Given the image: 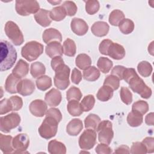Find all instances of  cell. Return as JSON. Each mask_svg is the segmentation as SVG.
Instances as JSON below:
<instances>
[{
  "label": "cell",
  "mask_w": 154,
  "mask_h": 154,
  "mask_svg": "<svg viewBox=\"0 0 154 154\" xmlns=\"http://www.w3.org/2000/svg\"><path fill=\"white\" fill-rule=\"evenodd\" d=\"M0 58V70L1 72L11 69L16 61V50L14 46L7 40H1Z\"/></svg>",
  "instance_id": "obj_1"
},
{
  "label": "cell",
  "mask_w": 154,
  "mask_h": 154,
  "mask_svg": "<svg viewBox=\"0 0 154 154\" xmlns=\"http://www.w3.org/2000/svg\"><path fill=\"white\" fill-rule=\"evenodd\" d=\"M55 76L54 78V85L60 90H65L70 84L69 75L70 69L64 63L58 66L55 70Z\"/></svg>",
  "instance_id": "obj_2"
},
{
  "label": "cell",
  "mask_w": 154,
  "mask_h": 154,
  "mask_svg": "<svg viewBox=\"0 0 154 154\" xmlns=\"http://www.w3.org/2000/svg\"><path fill=\"white\" fill-rule=\"evenodd\" d=\"M43 52V45L36 41L27 42L21 49L22 56L29 62L37 59Z\"/></svg>",
  "instance_id": "obj_3"
},
{
  "label": "cell",
  "mask_w": 154,
  "mask_h": 154,
  "mask_svg": "<svg viewBox=\"0 0 154 154\" xmlns=\"http://www.w3.org/2000/svg\"><path fill=\"white\" fill-rule=\"evenodd\" d=\"M58 123L54 117L46 116L38 129L40 135L47 140L55 137L57 132Z\"/></svg>",
  "instance_id": "obj_4"
},
{
  "label": "cell",
  "mask_w": 154,
  "mask_h": 154,
  "mask_svg": "<svg viewBox=\"0 0 154 154\" xmlns=\"http://www.w3.org/2000/svg\"><path fill=\"white\" fill-rule=\"evenodd\" d=\"M15 9L17 14L25 16L31 14H36L40 10V5L37 1H16Z\"/></svg>",
  "instance_id": "obj_5"
},
{
  "label": "cell",
  "mask_w": 154,
  "mask_h": 154,
  "mask_svg": "<svg viewBox=\"0 0 154 154\" xmlns=\"http://www.w3.org/2000/svg\"><path fill=\"white\" fill-rule=\"evenodd\" d=\"M129 87L135 93L139 94L142 98L149 99L152 96V90L137 75L132 78L129 82Z\"/></svg>",
  "instance_id": "obj_6"
},
{
  "label": "cell",
  "mask_w": 154,
  "mask_h": 154,
  "mask_svg": "<svg viewBox=\"0 0 154 154\" xmlns=\"http://www.w3.org/2000/svg\"><path fill=\"white\" fill-rule=\"evenodd\" d=\"M98 132V140L100 143L109 145L114 137L112 123L106 120L100 122L96 129Z\"/></svg>",
  "instance_id": "obj_7"
},
{
  "label": "cell",
  "mask_w": 154,
  "mask_h": 154,
  "mask_svg": "<svg viewBox=\"0 0 154 154\" xmlns=\"http://www.w3.org/2000/svg\"><path fill=\"white\" fill-rule=\"evenodd\" d=\"M7 36L16 46L22 45L24 42L23 35L18 25L13 21L6 22L4 28Z\"/></svg>",
  "instance_id": "obj_8"
},
{
  "label": "cell",
  "mask_w": 154,
  "mask_h": 154,
  "mask_svg": "<svg viewBox=\"0 0 154 154\" xmlns=\"http://www.w3.org/2000/svg\"><path fill=\"white\" fill-rule=\"evenodd\" d=\"M20 123V117L18 113L11 112L2 116L0 119V130L4 133H8L12 129L18 126Z\"/></svg>",
  "instance_id": "obj_9"
},
{
  "label": "cell",
  "mask_w": 154,
  "mask_h": 154,
  "mask_svg": "<svg viewBox=\"0 0 154 154\" xmlns=\"http://www.w3.org/2000/svg\"><path fill=\"white\" fill-rule=\"evenodd\" d=\"M96 132L94 129H87L79 138V146L81 149L90 150L92 149L96 143Z\"/></svg>",
  "instance_id": "obj_10"
},
{
  "label": "cell",
  "mask_w": 154,
  "mask_h": 154,
  "mask_svg": "<svg viewBox=\"0 0 154 154\" xmlns=\"http://www.w3.org/2000/svg\"><path fill=\"white\" fill-rule=\"evenodd\" d=\"M12 144L15 151L13 153H28L26 152L29 144V138L27 134H19L13 138Z\"/></svg>",
  "instance_id": "obj_11"
},
{
  "label": "cell",
  "mask_w": 154,
  "mask_h": 154,
  "mask_svg": "<svg viewBox=\"0 0 154 154\" xmlns=\"http://www.w3.org/2000/svg\"><path fill=\"white\" fill-rule=\"evenodd\" d=\"M29 108L32 115L35 117H42L46 114L48 106L45 101L41 99H36L31 102Z\"/></svg>",
  "instance_id": "obj_12"
},
{
  "label": "cell",
  "mask_w": 154,
  "mask_h": 154,
  "mask_svg": "<svg viewBox=\"0 0 154 154\" xmlns=\"http://www.w3.org/2000/svg\"><path fill=\"white\" fill-rule=\"evenodd\" d=\"M70 27L72 31L78 35H85L88 29V26L86 22L82 19L77 17L72 19Z\"/></svg>",
  "instance_id": "obj_13"
},
{
  "label": "cell",
  "mask_w": 154,
  "mask_h": 154,
  "mask_svg": "<svg viewBox=\"0 0 154 154\" xmlns=\"http://www.w3.org/2000/svg\"><path fill=\"white\" fill-rule=\"evenodd\" d=\"M17 93L23 96L31 95L35 90L34 83L29 79L21 80L17 87Z\"/></svg>",
  "instance_id": "obj_14"
},
{
  "label": "cell",
  "mask_w": 154,
  "mask_h": 154,
  "mask_svg": "<svg viewBox=\"0 0 154 154\" xmlns=\"http://www.w3.org/2000/svg\"><path fill=\"white\" fill-rule=\"evenodd\" d=\"M62 99L61 92L56 88H52L47 92L45 96V100L50 106H58Z\"/></svg>",
  "instance_id": "obj_15"
},
{
  "label": "cell",
  "mask_w": 154,
  "mask_h": 154,
  "mask_svg": "<svg viewBox=\"0 0 154 154\" xmlns=\"http://www.w3.org/2000/svg\"><path fill=\"white\" fill-rule=\"evenodd\" d=\"M42 38L43 42L46 44L52 42H61L62 41V35L60 32L57 29L50 28L43 31Z\"/></svg>",
  "instance_id": "obj_16"
},
{
  "label": "cell",
  "mask_w": 154,
  "mask_h": 154,
  "mask_svg": "<svg viewBox=\"0 0 154 154\" xmlns=\"http://www.w3.org/2000/svg\"><path fill=\"white\" fill-rule=\"evenodd\" d=\"M45 52L47 55L53 58L55 57H61L64 53L63 47L58 42H52L48 43L45 48Z\"/></svg>",
  "instance_id": "obj_17"
},
{
  "label": "cell",
  "mask_w": 154,
  "mask_h": 154,
  "mask_svg": "<svg viewBox=\"0 0 154 154\" xmlns=\"http://www.w3.org/2000/svg\"><path fill=\"white\" fill-rule=\"evenodd\" d=\"M125 50L123 46L112 42L108 48L107 55L115 60H121L125 57Z\"/></svg>",
  "instance_id": "obj_18"
},
{
  "label": "cell",
  "mask_w": 154,
  "mask_h": 154,
  "mask_svg": "<svg viewBox=\"0 0 154 154\" xmlns=\"http://www.w3.org/2000/svg\"><path fill=\"white\" fill-rule=\"evenodd\" d=\"M34 19L37 23L43 27L48 26L52 22V19L50 17V11L42 8L40 9L39 11L35 14Z\"/></svg>",
  "instance_id": "obj_19"
},
{
  "label": "cell",
  "mask_w": 154,
  "mask_h": 154,
  "mask_svg": "<svg viewBox=\"0 0 154 154\" xmlns=\"http://www.w3.org/2000/svg\"><path fill=\"white\" fill-rule=\"evenodd\" d=\"M109 29V26L106 22L97 21L93 24L91 31L92 33L97 37H103L108 34Z\"/></svg>",
  "instance_id": "obj_20"
},
{
  "label": "cell",
  "mask_w": 154,
  "mask_h": 154,
  "mask_svg": "<svg viewBox=\"0 0 154 154\" xmlns=\"http://www.w3.org/2000/svg\"><path fill=\"white\" fill-rule=\"evenodd\" d=\"M83 129L82 120L79 119H72L66 126L67 133L71 136L78 135Z\"/></svg>",
  "instance_id": "obj_21"
},
{
  "label": "cell",
  "mask_w": 154,
  "mask_h": 154,
  "mask_svg": "<svg viewBox=\"0 0 154 154\" xmlns=\"http://www.w3.org/2000/svg\"><path fill=\"white\" fill-rule=\"evenodd\" d=\"M20 79L21 78L16 76L13 73L10 74L7 76L5 81V90L11 94H14L17 93V87L19 82L21 81Z\"/></svg>",
  "instance_id": "obj_22"
},
{
  "label": "cell",
  "mask_w": 154,
  "mask_h": 154,
  "mask_svg": "<svg viewBox=\"0 0 154 154\" xmlns=\"http://www.w3.org/2000/svg\"><path fill=\"white\" fill-rule=\"evenodd\" d=\"M29 72V64L25 61L20 59L18 61L16 65L12 70L13 73L16 76L22 78L25 77Z\"/></svg>",
  "instance_id": "obj_23"
},
{
  "label": "cell",
  "mask_w": 154,
  "mask_h": 154,
  "mask_svg": "<svg viewBox=\"0 0 154 154\" xmlns=\"http://www.w3.org/2000/svg\"><path fill=\"white\" fill-rule=\"evenodd\" d=\"M12 140L11 136L0 134V149L4 153H13L14 149L13 147Z\"/></svg>",
  "instance_id": "obj_24"
},
{
  "label": "cell",
  "mask_w": 154,
  "mask_h": 154,
  "mask_svg": "<svg viewBox=\"0 0 154 154\" xmlns=\"http://www.w3.org/2000/svg\"><path fill=\"white\" fill-rule=\"evenodd\" d=\"M48 150L51 154H65L66 147L63 143L53 140L49 142Z\"/></svg>",
  "instance_id": "obj_25"
},
{
  "label": "cell",
  "mask_w": 154,
  "mask_h": 154,
  "mask_svg": "<svg viewBox=\"0 0 154 154\" xmlns=\"http://www.w3.org/2000/svg\"><path fill=\"white\" fill-rule=\"evenodd\" d=\"M113 90L108 85H103L97 93V98L102 102H106L112 98L113 96Z\"/></svg>",
  "instance_id": "obj_26"
},
{
  "label": "cell",
  "mask_w": 154,
  "mask_h": 154,
  "mask_svg": "<svg viewBox=\"0 0 154 154\" xmlns=\"http://www.w3.org/2000/svg\"><path fill=\"white\" fill-rule=\"evenodd\" d=\"M143 120V115L138 112L132 111L127 116V122L132 127H137L140 126Z\"/></svg>",
  "instance_id": "obj_27"
},
{
  "label": "cell",
  "mask_w": 154,
  "mask_h": 154,
  "mask_svg": "<svg viewBox=\"0 0 154 154\" xmlns=\"http://www.w3.org/2000/svg\"><path fill=\"white\" fill-rule=\"evenodd\" d=\"M76 66L80 69L85 70L91 64V58L85 54H81L77 55L75 60Z\"/></svg>",
  "instance_id": "obj_28"
},
{
  "label": "cell",
  "mask_w": 154,
  "mask_h": 154,
  "mask_svg": "<svg viewBox=\"0 0 154 154\" xmlns=\"http://www.w3.org/2000/svg\"><path fill=\"white\" fill-rule=\"evenodd\" d=\"M100 73L95 66H90L83 72L84 78L88 81H95L100 76Z\"/></svg>",
  "instance_id": "obj_29"
},
{
  "label": "cell",
  "mask_w": 154,
  "mask_h": 154,
  "mask_svg": "<svg viewBox=\"0 0 154 154\" xmlns=\"http://www.w3.org/2000/svg\"><path fill=\"white\" fill-rule=\"evenodd\" d=\"M67 109L69 113L74 117L79 116L83 112L81 104L79 101L76 100H69L67 106Z\"/></svg>",
  "instance_id": "obj_30"
},
{
  "label": "cell",
  "mask_w": 154,
  "mask_h": 154,
  "mask_svg": "<svg viewBox=\"0 0 154 154\" xmlns=\"http://www.w3.org/2000/svg\"><path fill=\"white\" fill-rule=\"evenodd\" d=\"M45 72L46 68L43 63L37 61L31 64L30 67V73L33 78H39L44 75Z\"/></svg>",
  "instance_id": "obj_31"
},
{
  "label": "cell",
  "mask_w": 154,
  "mask_h": 154,
  "mask_svg": "<svg viewBox=\"0 0 154 154\" xmlns=\"http://www.w3.org/2000/svg\"><path fill=\"white\" fill-rule=\"evenodd\" d=\"M100 122V118L97 115L94 114H90L84 120L85 128L86 129L96 130Z\"/></svg>",
  "instance_id": "obj_32"
},
{
  "label": "cell",
  "mask_w": 154,
  "mask_h": 154,
  "mask_svg": "<svg viewBox=\"0 0 154 154\" xmlns=\"http://www.w3.org/2000/svg\"><path fill=\"white\" fill-rule=\"evenodd\" d=\"M125 19L123 12L120 10L116 9L112 11L109 16V22L113 26H119L120 23Z\"/></svg>",
  "instance_id": "obj_33"
},
{
  "label": "cell",
  "mask_w": 154,
  "mask_h": 154,
  "mask_svg": "<svg viewBox=\"0 0 154 154\" xmlns=\"http://www.w3.org/2000/svg\"><path fill=\"white\" fill-rule=\"evenodd\" d=\"M35 84L38 90L45 91L52 86V79L47 75H43L37 79Z\"/></svg>",
  "instance_id": "obj_34"
},
{
  "label": "cell",
  "mask_w": 154,
  "mask_h": 154,
  "mask_svg": "<svg viewBox=\"0 0 154 154\" xmlns=\"http://www.w3.org/2000/svg\"><path fill=\"white\" fill-rule=\"evenodd\" d=\"M66 15V12L62 6L54 7L50 11V17L52 20L58 22L63 20Z\"/></svg>",
  "instance_id": "obj_35"
},
{
  "label": "cell",
  "mask_w": 154,
  "mask_h": 154,
  "mask_svg": "<svg viewBox=\"0 0 154 154\" xmlns=\"http://www.w3.org/2000/svg\"><path fill=\"white\" fill-rule=\"evenodd\" d=\"M64 54L66 56L73 57L76 52V46L75 42L68 38L63 43Z\"/></svg>",
  "instance_id": "obj_36"
},
{
  "label": "cell",
  "mask_w": 154,
  "mask_h": 154,
  "mask_svg": "<svg viewBox=\"0 0 154 154\" xmlns=\"http://www.w3.org/2000/svg\"><path fill=\"white\" fill-rule=\"evenodd\" d=\"M113 63L111 60L106 57H100L97 63L99 69L103 73H107L112 67Z\"/></svg>",
  "instance_id": "obj_37"
},
{
  "label": "cell",
  "mask_w": 154,
  "mask_h": 154,
  "mask_svg": "<svg viewBox=\"0 0 154 154\" xmlns=\"http://www.w3.org/2000/svg\"><path fill=\"white\" fill-rule=\"evenodd\" d=\"M137 70L142 76L148 77L151 75L153 68L152 65L148 61H143L138 64Z\"/></svg>",
  "instance_id": "obj_38"
},
{
  "label": "cell",
  "mask_w": 154,
  "mask_h": 154,
  "mask_svg": "<svg viewBox=\"0 0 154 154\" xmlns=\"http://www.w3.org/2000/svg\"><path fill=\"white\" fill-rule=\"evenodd\" d=\"M120 31L124 34L131 33L134 29V23L129 19H124L119 25Z\"/></svg>",
  "instance_id": "obj_39"
},
{
  "label": "cell",
  "mask_w": 154,
  "mask_h": 154,
  "mask_svg": "<svg viewBox=\"0 0 154 154\" xmlns=\"http://www.w3.org/2000/svg\"><path fill=\"white\" fill-rule=\"evenodd\" d=\"M95 103V98L93 95L88 94L85 96L81 102L80 104L83 111L87 112L93 109Z\"/></svg>",
  "instance_id": "obj_40"
},
{
  "label": "cell",
  "mask_w": 154,
  "mask_h": 154,
  "mask_svg": "<svg viewBox=\"0 0 154 154\" xmlns=\"http://www.w3.org/2000/svg\"><path fill=\"white\" fill-rule=\"evenodd\" d=\"M132 111L138 112L140 114L144 115L149 111V105L147 102L144 100H138L133 103Z\"/></svg>",
  "instance_id": "obj_41"
},
{
  "label": "cell",
  "mask_w": 154,
  "mask_h": 154,
  "mask_svg": "<svg viewBox=\"0 0 154 154\" xmlns=\"http://www.w3.org/2000/svg\"><path fill=\"white\" fill-rule=\"evenodd\" d=\"M82 93L79 88L78 87L72 86L66 92V99L67 100H80L82 97Z\"/></svg>",
  "instance_id": "obj_42"
},
{
  "label": "cell",
  "mask_w": 154,
  "mask_h": 154,
  "mask_svg": "<svg viewBox=\"0 0 154 154\" xmlns=\"http://www.w3.org/2000/svg\"><path fill=\"white\" fill-rule=\"evenodd\" d=\"M84 2H85V11L88 14L93 15L99 11L100 8L99 1L96 0H88Z\"/></svg>",
  "instance_id": "obj_43"
},
{
  "label": "cell",
  "mask_w": 154,
  "mask_h": 154,
  "mask_svg": "<svg viewBox=\"0 0 154 154\" xmlns=\"http://www.w3.org/2000/svg\"><path fill=\"white\" fill-rule=\"evenodd\" d=\"M103 85H108L113 90H117L120 86V79L114 75H109L105 79Z\"/></svg>",
  "instance_id": "obj_44"
},
{
  "label": "cell",
  "mask_w": 154,
  "mask_h": 154,
  "mask_svg": "<svg viewBox=\"0 0 154 154\" xmlns=\"http://www.w3.org/2000/svg\"><path fill=\"white\" fill-rule=\"evenodd\" d=\"M122 101L126 105H130L132 101V94L128 88L122 87L120 92Z\"/></svg>",
  "instance_id": "obj_45"
},
{
  "label": "cell",
  "mask_w": 154,
  "mask_h": 154,
  "mask_svg": "<svg viewBox=\"0 0 154 154\" xmlns=\"http://www.w3.org/2000/svg\"><path fill=\"white\" fill-rule=\"evenodd\" d=\"M62 7L64 8L67 15L69 16H74L77 11V6L75 3L71 1H66L63 2Z\"/></svg>",
  "instance_id": "obj_46"
},
{
  "label": "cell",
  "mask_w": 154,
  "mask_h": 154,
  "mask_svg": "<svg viewBox=\"0 0 154 154\" xmlns=\"http://www.w3.org/2000/svg\"><path fill=\"white\" fill-rule=\"evenodd\" d=\"M13 111V106L10 99H4L0 102V114L3 115Z\"/></svg>",
  "instance_id": "obj_47"
},
{
  "label": "cell",
  "mask_w": 154,
  "mask_h": 154,
  "mask_svg": "<svg viewBox=\"0 0 154 154\" xmlns=\"http://www.w3.org/2000/svg\"><path fill=\"white\" fill-rule=\"evenodd\" d=\"M130 153L132 154L136 153H146L147 149L144 144L142 142H134L131 147Z\"/></svg>",
  "instance_id": "obj_48"
},
{
  "label": "cell",
  "mask_w": 154,
  "mask_h": 154,
  "mask_svg": "<svg viewBox=\"0 0 154 154\" xmlns=\"http://www.w3.org/2000/svg\"><path fill=\"white\" fill-rule=\"evenodd\" d=\"M10 100L13 106V111H18L23 106L22 99L18 96H13L10 97Z\"/></svg>",
  "instance_id": "obj_49"
},
{
  "label": "cell",
  "mask_w": 154,
  "mask_h": 154,
  "mask_svg": "<svg viewBox=\"0 0 154 154\" xmlns=\"http://www.w3.org/2000/svg\"><path fill=\"white\" fill-rule=\"evenodd\" d=\"M46 116H51L55 119L58 122L62 120V114L60 111L56 108H51L47 110L46 112Z\"/></svg>",
  "instance_id": "obj_50"
},
{
  "label": "cell",
  "mask_w": 154,
  "mask_h": 154,
  "mask_svg": "<svg viewBox=\"0 0 154 154\" xmlns=\"http://www.w3.org/2000/svg\"><path fill=\"white\" fill-rule=\"evenodd\" d=\"M126 67L123 66L117 65L114 67L111 72V75L117 76L120 80L123 79V73Z\"/></svg>",
  "instance_id": "obj_51"
},
{
  "label": "cell",
  "mask_w": 154,
  "mask_h": 154,
  "mask_svg": "<svg viewBox=\"0 0 154 154\" xmlns=\"http://www.w3.org/2000/svg\"><path fill=\"white\" fill-rule=\"evenodd\" d=\"M95 151L97 154H109L112 152V149L108 144L102 143L96 146Z\"/></svg>",
  "instance_id": "obj_52"
},
{
  "label": "cell",
  "mask_w": 154,
  "mask_h": 154,
  "mask_svg": "<svg viewBox=\"0 0 154 154\" xmlns=\"http://www.w3.org/2000/svg\"><path fill=\"white\" fill-rule=\"evenodd\" d=\"M142 143L144 144L147 153H153L154 151V138L153 137H146L143 140Z\"/></svg>",
  "instance_id": "obj_53"
},
{
  "label": "cell",
  "mask_w": 154,
  "mask_h": 154,
  "mask_svg": "<svg viewBox=\"0 0 154 154\" xmlns=\"http://www.w3.org/2000/svg\"><path fill=\"white\" fill-rule=\"evenodd\" d=\"M112 42L111 40H109V39L103 40L100 42V43L99 45V52L103 55H107L108 48H109V46H110V45L111 44Z\"/></svg>",
  "instance_id": "obj_54"
},
{
  "label": "cell",
  "mask_w": 154,
  "mask_h": 154,
  "mask_svg": "<svg viewBox=\"0 0 154 154\" xmlns=\"http://www.w3.org/2000/svg\"><path fill=\"white\" fill-rule=\"evenodd\" d=\"M135 70L133 68H126L123 73V79L127 83L129 82V80L134 76L137 75Z\"/></svg>",
  "instance_id": "obj_55"
},
{
  "label": "cell",
  "mask_w": 154,
  "mask_h": 154,
  "mask_svg": "<svg viewBox=\"0 0 154 154\" xmlns=\"http://www.w3.org/2000/svg\"><path fill=\"white\" fill-rule=\"evenodd\" d=\"M82 73L76 68H74L71 75V80L73 83L78 84L82 80Z\"/></svg>",
  "instance_id": "obj_56"
},
{
  "label": "cell",
  "mask_w": 154,
  "mask_h": 154,
  "mask_svg": "<svg viewBox=\"0 0 154 154\" xmlns=\"http://www.w3.org/2000/svg\"><path fill=\"white\" fill-rule=\"evenodd\" d=\"M63 63H64V61H63V58H61V57H60V56L55 57L52 58V60L51 62V67L54 70L58 66H59L60 65H61Z\"/></svg>",
  "instance_id": "obj_57"
},
{
  "label": "cell",
  "mask_w": 154,
  "mask_h": 154,
  "mask_svg": "<svg viewBox=\"0 0 154 154\" xmlns=\"http://www.w3.org/2000/svg\"><path fill=\"white\" fill-rule=\"evenodd\" d=\"M114 153H129L130 150L128 146L126 145H122L115 150Z\"/></svg>",
  "instance_id": "obj_58"
},
{
  "label": "cell",
  "mask_w": 154,
  "mask_h": 154,
  "mask_svg": "<svg viewBox=\"0 0 154 154\" xmlns=\"http://www.w3.org/2000/svg\"><path fill=\"white\" fill-rule=\"evenodd\" d=\"M145 122L147 125H149V126L153 125V112H150L146 116Z\"/></svg>",
  "instance_id": "obj_59"
},
{
  "label": "cell",
  "mask_w": 154,
  "mask_h": 154,
  "mask_svg": "<svg viewBox=\"0 0 154 154\" xmlns=\"http://www.w3.org/2000/svg\"><path fill=\"white\" fill-rule=\"evenodd\" d=\"M49 2H50V3H51V4H56V3H60L61 2V1H53V2H51V1H49Z\"/></svg>",
  "instance_id": "obj_60"
}]
</instances>
